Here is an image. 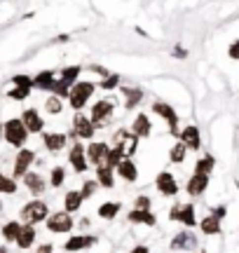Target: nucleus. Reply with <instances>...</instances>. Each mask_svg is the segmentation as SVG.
<instances>
[{
	"label": "nucleus",
	"mask_w": 239,
	"mask_h": 253,
	"mask_svg": "<svg viewBox=\"0 0 239 253\" xmlns=\"http://www.w3.org/2000/svg\"><path fill=\"white\" fill-rule=\"evenodd\" d=\"M153 110H155L157 115H162V118L169 120L171 131H178V118H176V113L171 110V106H166V103H162V101H157L155 106H153Z\"/></svg>",
	"instance_id": "1a4fd4ad"
},
{
	"label": "nucleus",
	"mask_w": 239,
	"mask_h": 253,
	"mask_svg": "<svg viewBox=\"0 0 239 253\" xmlns=\"http://www.w3.org/2000/svg\"><path fill=\"white\" fill-rule=\"evenodd\" d=\"M157 190H159L162 195H176V192H178V185H176L174 176L166 171L159 173V176H157Z\"/></svg>",
	"instance_id": "6e6552de"
},
{
	"label": "nucleus",
	"mask_w": 239,
	"mask_h": 253,
	"mask_svg": "<svg viewBox=\"0 0 239 253\" xmlns=\"http://www.w3.org/2000/svg\"><path fill=\"white\" fill-rule=\"evenodd\" d=\"M33 162V153L31 150H21L17 155V164H14V176H26V169Z\"/></svg>",
	"instance_id": "f8f14e48"
},
{
	"label": "nucleus",
	"mask_w": 239,
	"mask_h": 253,
	"mask_svg": "<svg viewBox=\"0 0 239 253\" xmlns=\"http://www.w3.org/2000/svg\"><path fill=\"white\" fill-rule=\"evenodd\" d=\"M24 181H26L28 190H31L33 195H40V192L45 190V185H42V178H40L38 173H26V176H24Z\"/></svg>",
	"instance_id": "aec40b11"
},
{
	"label": "nucleus",
	"mask_w": 239,
	"mask_h": 253,
	"mask_svg": "<svg viewBox=\"0 0 239 253\" xmlns=\"http://www.w3.org/2000/svg\"><path fill=\"white\" fill-rule=\"evenodd\" d=\"M115 148H120L122 150V155H131L134 150H136V134H127V131H120L118 136H115Z\"/></svg>",
	"instance_id": "423d86ee"
},
{
	"label": "nucleus",
	"mask_w": 239,
	"mask_h": 253,
	"mask_svg": "<svg viewBox=\"0 0 239 253\" xmlns=\"http://www.w3.org/2000/svg\"><path fill=\"white\" fill-rule=\"evenodd\" d=\"M118 211H120L118 202H108V204H103V207L99 209V216H101V218H113Z\"/></svg>",
	"instance_id": "c756f323"
},
{
	"label": "nucleus",
	"mask_w": 239,
	"mask_h": 253,
	"mask_svg": "<svg viewBox=\"0 0 239 253\" xmlns=\"http://www.w3.org/2000/svg\"><path fill=\"white\" fill-rule=\"evenodd\" d=\"M19 232H21V225H19V223H7V225H5V230H2V235H5V239H7V242H17Z\"/></svg>",
	"instance_id": "bb28decb"
},
{
	"label": "nucleus",
	"mask_w": 239,
	"mask_h": 253,
	"mask_svg": "<svg viewBox=\"0 0 239 253\" xmlns=\"http://www.w3.org/2000/svg\"><path fill=\"white\" fill-rule=\"evenodd\" d=\"M176 56H178V59H183V56H185V49H181V47H176Z\"/></svg>",
	"instance_id": "de8ad7c7"
},
{
	"label": "nucleus",
	"mask_w": 239,
	"mask_h": 253,
	"mask_svg": "<svg viewBox=\"0 0 239 253\" xmlns=\"http://www.w3.org/2000/svg\"><path fill=\"white\" fill-rule=\"evenodd\" d=\"M80 202H82V195H80V192H68V195H66V209H68V211L80 209Z\"/></svg>",
	"instance_id": "c85d7f7f"
},
{
	"label": "nucleus",
	"mask_w": 239,
	"mask_h": 253,
	"mask_svg": "<svg viewBox=\"0 0 239 253\" xmlns=\"http://www.w3.org/2000/svg\"><path fill=\"white\" fill-rule=\"evenodd\" d=\"M38 253H52V246H49V244L40 246V249H38Z\"/></svg>",
	"instance_id": "a18cd8bd"
},
{
	"label": "nucleus",
	"mask_w": 239,
	"mask_h": 253,
	"mask_svg": "<svg viewBox=\"0 0 239 253\" xmlns=\"http://www.w3.org/2000/svg\"><path fill=\"white\" fill-rule=\"evenodd\" d=\"M185 160V145L183 143H176L171 148V162H183Z\"/></svg>",
	"instance_id": "473e14b6"
},
{
	"label": "nucleus",
	"mask_w": 239,
	"mask_h": 253,
	"mask_svg": "<svg viewBox=\"0 0 239 253\" xmlns=\"http://www.w3.org/2000/svg\"><path fill=\"white\" fill-rule=\"evenodd\" d=\"M223 216H225V209H216V211H213V218H216V220H218V218H223Z\"/></svg>",
	"instance_id": "c03bdc74"
},
{
	"label": "nucleus",
	"mask_w": 239,
	"mask_h": 253,
	"mask_svg": "<svg viewBox=\"0 0 239 253\" xmlns=\"http://www.w3.org/2000/svg\"><path fill=\"white\" fill-rule=\"evenodd\" d=\"M94 188H96V183H94V181H87V183H84L82 192H80V195H82V199H84V197H89V195L94 192Z\"/></svg>",
	"instance_id": "a19ab883"
},
{
	"label": "nucleus",
	"mask_w": 239,
	"mask_h": 253,
	"mask_svg": "<svg viewBox=\"0 0 239 253\" xmlns=\"http://www.w3.org/2000/svg\"><path fill=\"white\" fill-rule=\"evenodd\" d=\"M131 253H150V251H148L146 246H136V249H134V251H131Z\"/></svg>",
	"instance_id": "49530a36"
},
{
	"label": "nucleus",
	"mask_w": 239,
	"mask_h": 253,
	"mask_svg": "<svg viewBox=\"0 0 239 253\" xmlns=\"http://www.w3.org/2000/svg\"><path fill=\"white\" fill-rule=\"evenodd\" d=\"M94 91V84L92 82H80V84H75L73 89H71V106H73L75 110H80L87 103V99L92 96Z\"/></svg>",
	"instance_id": "f03ea898"
},
{
	"label": "nucleus",
	"mask_w": 239,
	"mask_h": 253,
	"mask_svg": "<svg viewBox=\"0 0 239 253\" xmlns=\"http://www.w3.org/2000/svg\"><path fill=\"white\" fill-rule=\"evenodd\" d=\"M21 122L26 126V131H40V129H42V120H40V115H38L36 110H26Z\"/></svg>",
	"instance_id": "4468645a"
},
{
	"label": "nucleus",
	"mask_w": 239,
	"mask_h": 253,
	"mask_svg": "<svg viewBox=\"0 0 239 253\" xmlns=\"http://www.w3.org/2000/svg\"><path fill=\"white\" fill-rule=\"evenodd\" d=\"M134 134L136 136H148L150 134V120L146 115H138L136 122H134Z\"/></svg>",
	"instance_id": "393cba45"
},
{
	"label": "nucleus",
	"mask_w": 239,
	"mask_h": 253,
	"mask_svg": "<svg viewBox=\"0 0 239 253\" xmlns=\"http://www.w3.org/2000/svg\"><path fill=\"white\" fill-rule=\"evenodd\" d=\"M230 56L232 59H239V42H235V45L230 47Z\"/></svg>",
	"instance_id": "37998d69"
},
{
	"label": "nucleus",
	"mask_w": 239,
	"mask_h": 253,
	"mask_svg": "<svg viewBox=\"0 0 239 253\" xmlns=\"http://www.w3.org/2000/svg\"><path fill=\"white\" fill-rule=\"evenodd\" d=\"M118 171L122 178H127V181H136V167L129 162V160H122V162L118 164Z\"/></svg>",
	"instance_id": "4be33fe9"
},
{
	"label": "nucleus",
	"mask_w": 239,
	"mask_h": 253,
	"mask_svg": "<svg viewBox=\"0 0 239 253\" xmlns=\"http://www.w3.org/2000/svg\"><path fill=\"white\" fill-rule=\"evenodd\" d=\"M178 218L183 220L185 225H197V220H195V207H193V204L181 207V213H178Z\"/></svg>",
	"instance_id": "a878e982"
},
{
	"label": "nucleus",
	"mask_w": 239,
	"mask_h": 253,
	"mask_svg": "<svg viewBox=\"0 0 239 253\" xmlns=\"http://www.w3.org/2000/svg\"><path fill=\"white\" fill-rule=\"evenodd\" d=\"M78 75H80V66H71V68H66L64 75H61V80L54 82L52 91H56V96H68V94H71L68 87H71V82H75Z\"/></svg>",
	"instance_id": "7ed1b4c3"
},
{
	"label": "nucleus",
	"mask_w": 239,
	"mask_h": 253,
	"mask_svg": "<svg viewBox=\"0 0 239 253\" xmlns=\"http://www.w3.org/2000/svg\"><path fill=\"white\" fill-rule=\"evenodd\" d=\"M14 190H17L14 181H9V178H5V176L0 173V192H14Z\"/></svg>",
	"instance_id": "c9c22d12"
},
{
	"label": "nucleus",
	"mask_w": 239,
	"mask_h": 253,
	"mask_svg": "<svg viewBox=\"0 0 239 253\" xmlns=\"http://www.w3.org/2000/svg\"><path fill=\"white\" fill-rule=\"evenodd\" d=\"M71 162H73L75 171H84V169H87V162H84V148H82V145H73V150H71Z\"/></svg>",
	"instance_id": "dca6fc26"
},
{
	"label": "nucleus",
	"mask_w": 239,
	"mask_h": 253,
	"mask_svg": "<svg viewBox=\"0 0 239 253\" xmlns=\"http://www.w3.org/2000/svg\"><path fill=\"white\" fill-rule=\"evenodd\" d=\"M33 239H36V230H33V225H24L21 227V232H19L17 244L21 246V249H28V246L33 244Z\"/></svg>",
	"instance_id": "6ab92c4d"
},
{
	"label": "nucleus",
	"mask_w": 239,
	"mask_h": 253,
	"mask_svg": "<svg viewBox=\"0 0 239 253\" xmlns=\"http://www.w3.org/2000/svg\"><path fill=\"white\" fill-rule=\"evenodd\" d=\"M141 99H143V91L129 89V91H127V101H124V106H127V108H134V106H136Z\"/></svg>",
	"instance_id": "2f4dec72"
},
{
	"label": "nucleus",
	"mask_w": 239,
	"mask_h": 253,
	"mask_svg": "<svg viewBox=\"0 0 239 253\" xmlns=\"http://www.w3.org/2000/svg\"><path fill=\"white\" fill-rule=\"evenodd\" d=\"M94 242H96L94 237H73L71 242H66V251H80V249L92 246Z\"/></svg>",
	"instance_id": "a211bd4d"
},
{
	"label": "nucleus",
	"mask_w": 239,
	"mask_h": 253,
	"mask_svg": "<svg viewBox=\"0 0 239 253\" xmlns=\"http://www.w3.org/2000/svg\"><path fill=\"white\" fill-rule=\"evenodd\" d=\"M64 183V169H54L52 173V185H61Z\"/></svg>",
	"instance_id": "ea45409f"
},
{
	"label": "nucleus",
	"mask_w": 239,
	"mask_h": 253,
	"mask_svg": "<svg viewBox=\"0 0 239 253\" xmlns=\"http://www.w3.org/2000/svg\"><path fill=\"white\" fill-rule=\"evenodd\" d=\"M75 129H78V136H82V138H89V136L94 134V125L84 118L82 113L75 115Z\"/></svg>",
	"instance_id": "2eb2a0df"
},
{
	"label": "nucleus",
	"mask_w": 239,
	"mask_h": 253,
	"mask_svg": "<svg viewBox=\"0 0 239 253\" xmlns=\"http://www.w3.org/2000/svg\"><path fill=\"white\" fill-rule=\"evenodd\" d=\"M136 207H138V211H148V207H150V199H148V197H138L136 199Z\"/></svg>",
	"instance_id": "79ce46f5"
},
{
	"label": "nucleus",
	"mask_w": 239,
	"mask_h": 253,
	"mask_svg": "<svg viewBox=\"0 0 239 253\" xmlns=\"http://www.w3.org/2000/svg\"><path fill=\"white\" fill-rule=\"evenodd\" d=\"M202 230L206 232V235H216V232H221V223H218L216 218H204Z\"/></svg>",
	"instance_id": "cd10ccee"
},
{
	"label": "nucleus",
	"mask_w": 239,
	"mask_h": 253,
	"mask_svg": "<svg viewBox=\"0 0 239 253\" xmlns=\"http://www.w3.org/2000/svg\"><path fill=\"white\" fill-rule=\"evenodd\" d=\"M21 216H24V220H26L28 225H31V223H38V220H42V218L47 216V204H42V202H31V204L24 207Z\"/></svg>",
	"instance_id": "20e7f679"
},
{
	"label": "nucleus",
	"mask_w": 239,
	"mask_h": 253,
	"mask_svg": "<svg viewBox=\"0 0 239 253\" xmlns=\"http://www.w3.org/2000/svg\"><path fill=\"white\" fill-rule=\"evenodd\" d=\"M28 91H31V89H21V87H17V89L9 91V96H12V99H26Z\"/></svg>",
	"instance_id": "58836bf2"
},
{
	"label": "nucleus",
	"mask_w": 239,
	"mask_h": 253,
	"mask_svg": "<svg viewBox=\"0 0 239 253\" xmlns=\"http://www.w3.org/2000/svg\"><path fill=\"white\" fill-rule=\"evenodd\" d=\"M118 82H120V78H118V75H108V78L103 80V89H113V87H115Z\"/></svg>",
	"instance_id": "4c0bfd02"
},
{
	"label": "nucleus",
	"mask_w": 239,
	"mask_h": 253,
	"mask_svg": "<svg viewBox=\"0 0 239 253\" xmlns=\"http://www.w3.org/2000/svg\"><path fill=\"white\" fill-rule=\"evenodd\" d=\"M54 82L56 80L52 78V73L45 71V73H40L36 80H33V84H36V87H40V89H52V87H54Z\"/></svg>",
	"instance_id": "b1692460"
},
{
	"label": "nucleus",
	"mask_w": 239,
	"mask_h": 253,
	"mask_svg": "<svg viewBox=\"0 0 239 253\" xmlns=\"http://www.w3.org/2000/svg\"><path fill=\"white\" fill-rule=\"evenodd\" d=\"M181 141H183V145L197 150V148H199V129H197V126H188V129H183Z\"/></svg>",
	"instance_id": "ddd939ff"
},
{
	"label": "nucleus",
	"mask_w": 239,
	"mask_h": 253,
	"mask_svg": "<svg viewBox=\"0 0 239 253\" xmlns=\"http://www.w3.org/2000/svg\"><path fill=\"white\" fill-rule=\"evenodd\" d=\"M195 246H197V237L193 235V232H181V235L174 237V242H171V249H176V251H193Z\"/></svg>",
	"instance_id": "0eeeda50"
},
{
	"label": "nucleus",
	"mask_w": 239,
	"mask_h": 253,
	"mask_svg": "<svg viewBox=\"0 0 239 253\" xmlns=\"http://www.w3.org/2000/svg\"><path fill=\"white\" fill-rule=\"evenodd\" d=\"M87 153H89V160H92L94 164L106 167V160H108V148H106V143H92Z\"/></svg>",
	"instance_id": "9d476101"
},
{
	"label": "nucleus",
	"mask_w": 239,
	"mask_h": 253,
	"mask_svg": "<svg viewBox=\"0 0 239 253\" xmlns=\"http://www.w3.org/2000/svg\"><path fill=\"white\" fill-rule=\"evenodd\" d=\"M14 84L21 87V89H31V87H33V80L26 78V75H17V78H14Z\"/></svg>",
	"instance_id": "e433bc0d"
},
{
	"label": "nucleus",
	"mask_w": 239,
	"mask_h": 253,
	"mask_svg": "<svg viewBox=\"0 0 239 253\" xmlns=\"http://www.w3.org/2000/svg\"><path fill=\"white\" fill-rule=\"evenodd\" d=\"M111 110H113L111 101H99V103L94 106V110H92V122L101 125L106 118H111Z\"/></svg>",
	"instance_id": "9b49d317"
},
{
	"label": "nucleus",
	"mask_w": 239,
	"mask_h": 253,
	"mask_svg": "<svg viewBox=\"0 0 239 253\" xmlns=\"http://www.w3.org/2000/svg\"><path fill=\"white\" fill-rule=\"evenodd\" d=\"M206 176H199V173H195L193 178H190V183H188V192H190V195H195V197H197V195H202L204 190H206Z\"/></svg>",
	"instance_id": "f3484780"
},
{
	"label": "nucleus",
	"mask_w": 239,
	"mask_h": 253,
	"mask_svg": "<svg viewBox=\"0 0 239 253\" xmlns=\"http://www.w3.org/2000/svg\"><path fill=\"white\" fill-rule=\"evenodd\" d=\"M129 220L131 223H146V225H155V216L150 213V211H131L129 213Z\"/></svg>",
	"instance_id": "412c9836"
},
{
	"label": "nucleus",
	"mask_w": 239,
	"mask_h": 253,
	"mask_svg": "<svg viewBox=\"0 0 239 253\" xmlns=\"http://www.w3.org/2000/svg\"><path fill=\"white\" fill-rule=\"evenodd\" d=\"M47 227L52 232H68L73 227V218H71V213H54V216L49 218Z\"/></svg>",
	"instance_id": "39448f33"
},
{
	"label": "nucleus",
	"mask_w": 239,
	"mask_h": 253,
	"mask_svg": "<svg viewBox=\"0 0 239 253\" xmlns=\"http://www.w3.org/2000/svg\"><path fill=\"white\" fill-rule=\"evenodd\" d=\"M47 110H49L52 115L61 113V101H59V96H49V99H47Z\"/></svg>",
	"instance_id": "f704fd0d"
},
{
	"label": "nucleus",
	"mask_w": 239,
	"mask_h": 253,
	"mask_svg": "<svg viewBox=\"0 0 239 253\" xmlns=\"http://www.w3.org/2000/svg\"><path fill=\"white\" fill-rule=\"evenodd\" d=\"M211 167H213V160H211V157L199 160V162H197V173H199V176H206V173L211 171Z\"/></svg>",
	"instance_id": "72a5a7b5"
},
{
	"label": "nucleus",
	"mask_w": 239,
	"mask_h": 253,
	"mask_svg": "<svg viewBox=\"0 0 239 253\" xmlns=\"http://www.w3.org/2000/svg\"><path fill=\"white\" fill-rule=\"evenodd\" d=\"M99 183H101V185H106V188H111V185H113L111 167H99Z\"/></svg>",
	"instance_id": "7c9ffc66"
},
{
	"label": "nucleus",
	"mask_w": 239,
	"mask_h": 253,
	"mask_svg": "<svg viewBox=\"0 0 239 253\" xmlns=\"http://www.w3.org/2000/svg\"><path fill=\"white\" fill-rule=\"evenodd\" d=\"M26 126L21 120H9L7 125H5V138H7L12 145H24L26 141Z\"/></svg>",
	"instance_id": "f257e3e1"
},
{
	"label": "nucleus",
	"mask_w": 239,
	"mask_h": 253,
	"mask_svg": "<svg viewBox=\"0 0 239 253\" xmlns=\"http://www.w3.org/2000/svg\"><path fill=\"white\" fill-rule=\"evenodd\" d=\"M2 131H5V126H0V136H2Z\"/></svg>",
	"instance_id": "09e8293b"
},
{
	"label": "nucleus",
	"mask_w": 239,
	"mask_h": 253,
	"mask_svg": "<svg viewBox=\"0 0 239 253\" xmlns=\"http://www.w3.org/2000/svg\"><path fill=\"white\" fill-rule=\"evenodd\" d=\"M45 145L49 150H61L66 145V136L64 134H45Z\"/></svg>",
	"instance_id": "5701e85b"
},
{
	"label": "nucleus",
	"mask_w": 239,
	"mask_h": 253,
	"mask_svg": "<svg viewBox=\"0 0 239 253\" xmlns=\"http://www.w3.org/2000/svg\"><path fill=\"white\" fill-rule=\"evenodd\" d=\"M0 253H7V249H0Z\"/></svg>",
	"instance_id": "8fccbe9b"
}]
</instances>
